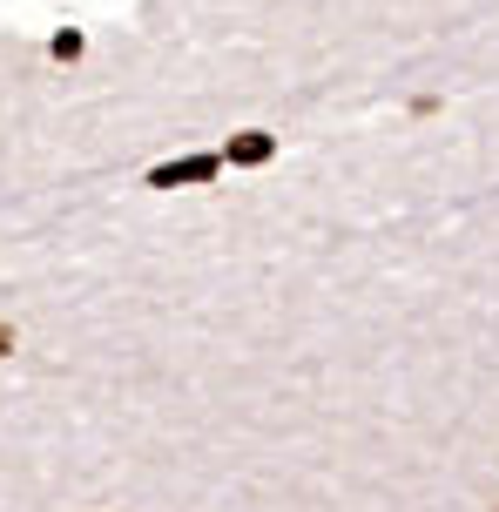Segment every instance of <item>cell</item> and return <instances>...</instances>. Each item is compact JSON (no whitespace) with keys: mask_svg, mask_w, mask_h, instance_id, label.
Segmentation results:
<instances>
[{"mask_svg":"<svg viewBox=\"0 0 499 512\" xmlns=\"http://www.w3.org/2000/svg\"><path fill=\"white\" fill-rule=\"evenodd\" d=\"M223 162L216 155H183V162H162L156 176H149V189H176V182H210Z\"/></svg>","mask_w":499,"mask_h":512,"instance_id":"obj_1","label":"cell"},{"mask_svg":"<svg viewBox=\"0 0 499 512\" xmlns=\"http://www.w3.org/2000/svg\"><path fill=\"white\" fill-rule=\"evenodd\" d=\"M270 135L263 128H243V135H230V149H223V162H237V169H257V162H270Z\"/></svg>","mask_w":499,"mask_h":512,"instance_id":"obj_2","label":"cell"},{"mask_svg":"<svg viewBox=\"0 0 499 512\" xmlns=\"http://www.w3.org/2000/svg\"><path fill=\"white\" fill-rule=\"evenodd\" d=\"M7 351H14V331H7V324H0V358H7Z\"/></svg>","mask_w":499,"mask_h":512,"instance_id":"obj_3","label":"cell"}]
</instances>
